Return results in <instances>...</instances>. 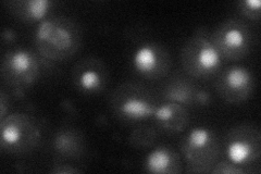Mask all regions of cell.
<instances>
[{
	"label": "cell",
	"instance_id": "cell-1",
	"mask_svg": "<svg viewBox=\"0 0 261 174\" xmlns=\"http://www.w3.org/2000/svg\"><path fill=\"white\" fill-rule=\"evenodd\" d=\"M81 44V29L74 21L65 16L47 18L36 29L35 45L38 53L46 59H68L76 54Z\"/></svg>",
	"mask_w": 261,
	"mask_h": 174
},
{
	"label": "cell",
	"instance_id": "cell-2",
	"mask_svg": "<svg viewBox=\"0 0 261 174\" xmlns=\"http://www.w3.org/2000/svg\"><path fill=\"white\" fill-rule=\"evenodd\" d=\"M222 57L203 29L186 41L181 53L184 71L195 79H208L221 68Z\"/></svg>",
	"mask_w": 261,
	"mask_h": 174
},
{
	"label": "cell",
	"instance_id": "cell-3",
	"mask_svg": "<svg viewBox=\"0 0 261 174\" xmlns=\"http://www.w3.org/2000/svg\"><path fill=\"white\" fill-rule=\"evenodd\" d=\"M181 151L189 173H210L220 155V144L214 131L197 127L185 135Z\"/></svg>",
	"mask_w": 261,
	"mask_h": 174
},
{
	"label": "cell",
	"instance_id": "cell-4",
	"mask_svg": "<svg viewBox=\"0 0 261 174\" xmlns=\"http://www.w3.org/2000/svg\"><path fill=\"white\" fill-rule=\"evenodd\" d=\"M40 130L36 121L25 113H12L2 119L0 146L11 155L28 154L38 146Z\"/></svg>",
	"mask_w": 261,
	"mask_h": 174
},
{
	"label": "cell",
	"instance_id": "cell-5",
	"mask_svg": "<svg viewBox=\"0 0 261 174\" xmlns=\"http://www.w3.org/2000/svg\"><path fill=\"white\" fill-rule=\"evenodd\" d=\"M110 107L120 120L138 122L151 118L157 105L144 86L124 83L114 89L110 97Z\"/></svg>",
	"mask_w": 261,
	"mask_h": 174
},
{
	"label": "cell",
	"instance_id": "cell-6",
	"mask_svg": "<svg viewBox=\"0 0 261 174\" xmlns=\"http://www.w3.org/2000/svg\"><path fill=\"white\" fill-rule=\"evenodd\" d=\"M226 160L240 167H249L261 155V134L254 124L245 123L233 128L224 139Z\"/></svg>",
	"mask_w": 261,
	"mask_h": 174
},
{
	"label": "cell",
	"instance_id": "cell-7",
	"mask_svg": "<svg viewBox=\"0 0 261 174\" xmlns=\"http://www.w3.org/2000/svg\"><path fill=\"white\" fill-rule=\"evenodd\" d=\"M40 73L37 57L29 49L14 48L6 53L2 63V76L15 92H23L35 83Z\"/></svg>",
	"mask_w": 261,
	"mask_h": 174
},
{
	"label": "cell",
	"instance_id": "cell-8",
	"mask_svg": "<svg viewBox=\"0 0 261 174\" xmlns=\"http://www.w3.org/2000/svg\"><path fill=\"white\" fill-rule=\"evenodd\" d=\"M210 38L224 59L240 60L249 53L252 35L246 23L228 19L220 24Z\"/></svg>",
	"mask_w": 261,
	"mask_h": 174
},
{
	"label": "cell",
	"instance_id": "cell-9",
	"mask_svg": "<svg viewBox=\"0 0 261 174\" xmlns=\"http://www.w3.org/2000/svg\"><path fill=\"white\" fill-rule=\"evenodd\" d=\"M132 67L142 78L160 80L170 71V55L160 44L154 41H143L132 53Z\"/></svg>",
	"mask_w": 261,
	"mask_h": 174
},
{
	"label": "cell",
	"instance_id": "cell-10",
	"mask_svg": "<svg viewBox=\"0 0 261 174\" xmlns=\"http://www.w3.org/2000/svg\"><path fill=\"white\" fill-rule=\"evenodd\" d=\"M255 80L251 72L242 67L233 65L221 72L217 81V90L222 99L230 104H240L250 97L254 92Z\"/></svg>",
	"mask_w": 261,
	"mask_h": 174
},
{
	"label": "cell",
	"instance_id": "cell-11",
	"mask_svg": "<svg viewBox=\"0 0 261 174\" xmlns=\"http://www.w3.org/2000/svg\"><path fill=\"white\" fill-rule=\"evenodd\" d=\"M72 81L81 93L100 94L109 84V71L102 60L96 57H87L74 65Z\"/></svg>",
	"mask_w": 261,
	"mask_h": 174
},
{
	"label": "cell",
	"instance_id": "cell-12",
	"mask_svg": "<svg viewBox=\"0 0 261 174\" xmlns=\"http://www.w3.org/2000/svg\"><path fill=\"white\" fill-rule=\"evenodd\" d=\"M163 97L168 102L183 106H206L210 103V94L186 80H173L165 87Z\"/></svg>",
	"mask_w": 261,
	"mask_h": 174
},
{
	"label": "cell",
	"instance_id": "cell-13",
	"mask_svg": "<svg viewBox=\"0 0 261 174\" xmlns=\"http://www.w3.org/2000/svg\"><path fill=\"white\" fill-rule=\"evenodd\" d=\"M53 148L61 161L79 160L85 152V139L79 130L62 128L56 132Z\"/></svg>",
	"mask_w": 261,
	"mask_h": 174
},
{
	"label": "cell",
	"instance_id": "cell-14",
	"mask_svg": "<svg viewBox=\"0 0 261 174\" xmlns=\"http://www.w3.org/2000/svg\"><path fill=\"white\" fill-rule=\"evenodd\" d=\"M152 118L165 131L170 133H179L189 126L190 114L185 106L167 102L156 107Z\"/></svg>",
	"mask_w": 261,
	"mask_h": 174
},
{
	"label": "cell",
	"instance_id": "cell-15",
	"mask_svg": "<svg viewBox=\"0 0 261 174\" xmlns=\"http://www.w3.org/2000/svg\"><path fill=\"white\" fill-rule=\"evenodd\" d=\"M144 169L154 174H173L182 171V160L179 155L169 147H157L147 155Z\"/></svg>",
	"mask_w": 261,
	"mask_h": 174
},
{
	"label": "cell",
	"instance_id": "cell-16",
	"mask_svg": "<svg viewBox=\"0 0 261 174\" xmlns=\"http://www.w3.org/2000/svg\"><path fill=\"white\" fill-rule=\"evenodd\" d=\"M7 6L12 14L24 22H42L50 10L51 3L48 0H15L7 3Z\"/></svg>",
	"mask_w": 261,
	"mask_h": 174
},
{
	"label": "cell",
	"instance_id": "cell-17",
	"mask_svg": "<svg viewBox=\"0 0 261 174\" xmlns=\"http://www.w3.org/2000/svg\"><path fill=\"white\" fill-rule=\"evenodd\" d=\"M157 133L156 130L148 126H143L134 130L129 135L128 142L130 146L135 148H149L156 142Z\"/></svg>",
	"mask_w": 261,
	"mask_h": 174
},
{
	"label": "cell",
	"instance_id": "cell-18",
	"mask_svg": "<svg viewBox=\"0 0 261 174\" xmlns=\"http://www.w3.org/2000/svg\"><path fill=\"white\" fill-rule=\"evenodd\" d=\"M240 12L251 20H258L261 13V3L259 0H242L238 4Z\"/></svg>",
	"mask_w": 261,
	"mask_h": 174
},
{
	"label": "cell",
	"instance_id": "cell-19",
	"mask_svg": "<svg viewBox=\"0 0 261 174\" xmlns=\"http://www.w3.org/2000/svg\"><path fill=\"white\" fill-rule=\"evenodd\" d=\"M249 172L244 167H240L230 161H220L217 162L211 169L210 173H223V174H243Z\"/></svg>",
	"mask_w": 261,
	"mask_h": 174
},
{
	"label": "cell",
	"instance_id": "cell-20",
	"mask_svg": "<svg viewBox=\"0 0 261 174\" xmlns=\"http://www.w3.org/2000/svg\"><path fill=\"white\" fill-rule=\"evenodd\" d=\"M50 172L54 174H74L82 172V170L75 168L74 165H71L69 163H65L64 161H61L58 164H55V167L50 170Z\"/></svg>",
	"mask_w": 261,
	"mask_h": 174
},
{
	"label": "cell",
	"instance_id": "cell-21",
	"mask_svg": "<svg viewBox=\"0 0 261 174\" xmlns=\"http://www.w3.org/2000/svg\"><path fill=\"white\" fill-rule=\"evenodd\" d=\"M7 105H8V101L6 94L3 90L2 94H0V118L4 119L7 114Z\"/></svg>",
	"mask_w": 261,
	"mask_h": 174
}]
</instances>
